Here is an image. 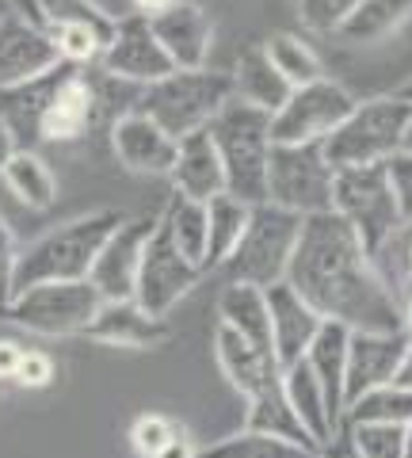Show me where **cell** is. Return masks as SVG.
<instances>
[{
  "label": "cell",
  "instance_id": "cell-1",
  "mask_svg": "<svg viewBox=\"0 0 412 458\" xmlns=\"http://www.w3.org/2000/svg\"><path fill=\"white\" fill-rule=\"evenodd\" d=\"M287 283L324 321L351 333H397L405 328V306L374 267L371 252L336 210L309 214L298 237Z\"/></svg>",
  "mask_w": 412,
  "mask_h": 458
},
{
  "label": "cell",
  "instance_id": "cell-2",
  "mask_svg": "<svg viewBox=\"0 0 412 458\" xmlns=\"http://www.w3.org/2000/svg\"><path fill=\"white\" fill-rule=\"evenodd\" d=\"M126 218L119 210H92L80 218L54 225L20 252V271H16V294L38 283H73L88 279L104 241L115 233Z\"/></svg>",
  "mask_w": 412,
  "mask_h": 458
},
{
  "label": "cell",
  "instance_id": "cell-3",
  "mask_svg": "<svg viewBox=\"0 0 412 458\" xmlns=\"http://www.w3.org/2000/svg\"><path fill=\"white\" fill-rule=\"evenodd\" d=\"M210 134L218 141L225 165V191L245 203H267V165H272V114L248 107L233 96L225 111L210 123Z\"/></svg>",
  "mask_w": 412,
  "mask_h": 458
},
{
  "label": "cell",
  "instance_id": "cell-4",
  "mask_svg": "<svg viewBox=\"0 0 412 458\" xmlns=\"http://www.w3.org/2000/svg\"><path fill=\"white\" fill-rule=\"evenodd\" d=\"M233 92V73L218 69H176L149 89H141L134 99V111H146L153 123H161L176 141L195 131H206L225 111Z\"/></svg>",
  "mask_w": 412,
  "mask_h": 458
},
{
  "label": "cell",
  "instance_id": "cell-5",
  "mask_svg": "<svg viewBox=\"0 0 412 458\" xmlns=\"http://www.w3.org/2000/svg\"><path fill=\"white\" fill-rule=\"evenodd\" d=\"M412 123V107L405 99L390 96H374L355 104L336 131L324 138V157L329 165L340 168H363V165H386L390 157L405 149V134Z\"/></svg>",
  "mask_w": 412,
  "mask_h": 458
},
{
  "label": "cell",
  "instance_id": "cell-6",
  "mask_svg": "<svg viewBox=\"0 0 412 458\" xmlns=\"http://www.w3.org/2000/svg\"><path fill=\"white\" fill-rule=\"evenodd\" d=\"M302 225H306L302 214L275 203H256L245 237H240L230 260L222 264V271L230 276V283H252L264 286V291L282 283L294 260L298 237H302Z\"/></svg>",
  "mask_w": 412,
  "mask_h": 458
},
{
  "label": "cell",
  "instance_id": "cell-7",
  "mask_svg": "<svg viewBox=\"0 0 412 458\" xmlns=\"http://www.w3.org/2000/svg\"><path fill=\"white\" fill-rule=\"evenodd\" d=\"M332 210L344 218L371 260L405 229L401 203H397L393 180L386 165H363V168H340L336 172V195Z\"/></svg>",
  "mask_w": 412,
  "mask_h": 458
},
{
  "label": "cell",
  "instance_id": "cell-8",
  "mask_svg": "<svg viewBox=\"0 0 412 458\" xmlns=\"http://www.w3.org/2000/svg\"><path fill=\"white\" fill-rule=\"evenodd\" d=\"M99 310H104V294L88 279H73L27 286L0 306V318L35 336H84Z\"/></svg>",
  "mask_w": 412,
  "mask_h": 458
},
{
  "label": "cell",
  "instance_id": "cell-9",
  "mask_svg": "<svg viewBox=\"0 0 412 458\" xmlns=\"http://www.w3.org/2000/svg\"><path fill=\"white\" fill-rule=\"evenodd\" d=\"M332 195H336V168L324 157V141H298V146L272 149L267 203L309 218V214L332 210Z\"/></svg>",
  "mask_w": 412,
  "mask_h": 458
},
{
  "label": "cell",
  "instance_id": "cell-10",
  "mask_svg": "<svg viewBox=\"0 0 412 458\" xmlns=\"http://www.w3.org/2000/svg\"><path fill=\"white\" fill-rule=\"evenodd\" d=\"M203 276H206V271L180 252L172 233H168V225L157 218V229H153V237L146 245V256H141L134 302L141 310H149L153 318H168V313H172L183 298L195 291Z\"/></svg>",
  "mask_w": 412,
  "mask_h": 458
},
{
  "label": "cell",
  "instance_id": "cell-11",
  "mask_svg": "<svg viewBox=\"0 0 412 458\" xmlns=\"http://www.w3.org/2000/svg\"><path fill=\"white\" fill-rule=\"evenodd\" d=\"M355 99L336 81H317L306 89H294L290 99L272 114V138L275 146H298V141H324L340 123L355 111Z\"/></svg>",
  "mask_w": 412,
  "mask_h": 458
},
{
  "label": "cell",
  "instance_id": "cell-12",
  "mask_svg": "<svg viewBox=\"0 0 412 458\" xmlns=\"http://www.w3.org/2000/svg\"><path fill=\"white\" fill-rule=\"evenodd\" d=\"M99 65H104V73L111 81H122V84H130V89H149V84L176 73L172 57L164 54L149 16H141V12H130V16L119 20L115 38L107 42Z\"/></svg>",
  "mask_w": 412,
  "mask_h": 458
},
{
  "label": "cell",
  "instance_id": "cell-13",
  "mask_svg": "<svg viewBox=\"0 0 412 458\" xmlns=\"http://www.w3.org/2000/svg\"><path fill=\"white\" fill-rule=\"evenodd\" d=\"M157 229V218H126L115 233L104 241L96 264L88 271V283L104 294V302H130L138 291V271H141V256Z\"/></svg>",
  "mask_w": 412,
  "mask_h": 458
},
{
  "label": "cell",
  "instance_id": "cell-14",
  "mask_svg": "<svg viewBox=\"0 0 412 458\" xmlns=\"http://www.w3.org/2000/svg\"><path fill=\"white\" fill-rule=\"evenodd\" d=\"M58 65H62V54L54 47L46 27L27 20L16 8H8L0 16V92L35 77H46Z\"/></svg>",
  "mask_w": 412,
  "mask_h": 458
},
{
  "label": "cell",
  "instance_id": "cell-15",
  "mask_svg": "<svg viewBox=\"0 0 412 458\" xmlns=\"http://www.w3.org/2000/svg\"><path fill=\"white\" fill-rule=\"evenodd\" d=\"M111 146L126 172L138 176H172L180 141L164 131L161 123H153L146 111H122L115 126H111Z\"/></svg>",
  "mask_w": 412,
  "mask_h": 458
},
{
  "label": "cell",
  "instance_id": "cell-16",
  "mask_svg": "<svg viewBox=\"0 0 412 458\" xmlns=\"http://www.w3.org/2000/svg\"><path fill=\"white\" fill-rule=\"evenodd\" d=\"M408 344H412L408 328H397V333H351V344H348V405L355 397L371 394L378 386H390L397 378V367H401Z\"/></svg>",
  "mask_w": 412,
  "mask_h": 458
},
{
  "label": "cell",
  "instance_id": "cell-17",
  "mask_svg": "<svg viewBox=\"0 0 412 458\" xmlns=\"http://www.w3.org/2000/svg\"><path fill=\"white\" fill-rule=\"evenodd\" d=\"M267 310H272V340H275V360L279 367L287 370L294 363L306 360L309 344L317 340L324 318L306 302L302 294L294 291V286L282 279L275 286H267Z\"/></svg>",
  "mask_w": 412,
  "mask_h": 458
},
{
  "label": "cell",
  "instance_id": "cell-18",
  "mask_svg": "<svg viewBox=\"0 0 412 458\" xmlns=\"http://www.w3.org/2000/svg\"><path fill=\"white\" fill-rule=\"evenodd\" d=\"M96 114H99V89L92 84L84 65H69V73L50 96L46 114H42V141H80L92 131Z\"/></svg>",
  "mask_w": 412,
  "mask_h": 458
},
{
  "label": "cell",
  "instance_id": "cell-19",
  "mask_svg": "<svg viewBox=\"0 0 412 458\" xmlns=\"http://www.w3.org/2000/svg\"><path fill=\"white\" fill-rule=\"evenodd\" d=\"M92 344H107V348H126V352H153L172 340V328L164 318H153L141 310L134 298L130 302H104V310L84 328Z\"/></svg>",
  "mask_w": 412,
  "mask_h": 458
},
{
  "label": "cell",
  "instance_id": "cell-20",
  "mask_svg": "<svg viewBox=\"0 0 412 458\" xmlns=\"http://www.w3.org/2000/svg\"><path fill=\"white\" fill-rule=\"evenodd\" d=\"M164 54L172 57L176 69H206L210 57V20L206 12L191 0H172L164 12L149 16Z\"/></svg>",
  "mask_w": 412,
  "mask_h": 458
},
{
  "label": "cell",
  "instance_id": "cell-21",
  "mask_svg": "<svg viewBox=\"0 0 412 458\" xmlns=\"http://www.w3.org/2000/svg\"><path fill=\"white\" fill-rule=\"evenodd\" d=\"M172 191L183 199H195V203H210L214 195L225 191V165L210 126L180 138V153L172 165Z\"/></svg>",
  "mask_w": 412,
  "mask_h": 458
},
{
  "label": "cell",
  "instance_id": "cell-22",
  "mask_svg": "<svg viewBox=\"0 0 412 458\" xmlns=\"http://www.w3.org/2000/svg\"><path fill=\"white\" fill-rule=\"evenodd\" d=\"M65 73H69V62L50 69L46 77H35L27 84H16V89L0 92V123H4L8 134L16 138V149H35L42 141V114H46L50 96L62 84Z\"/></svg>",
  "mask_w": 412,
  "mask_h": 458
},
{
  "label": "cell",
  "instance_id": "cell-23",
  "mask_svg": "<svg viewBox=\"0 0 412 458\" xmlns=\"http://www.w3.org/2000/svg\"><path fill=\"white\" fill-rule=\"evenodd\" d=\"M214 355H218L225 382H233V390L245 401L282 378V367L272 352H260L256 344H248L245 336L225 325H218V333H214Z\"/></svg>",
  "mask_w": 412,
  "mask_h": 458
},
{
  "label": "cell",
  "instance_id": "cell-24",
  "mask_svg": "<svg viewBox=\"0 0 412 458\" xmlns=\"http://www.w3.org/2000/svg\"><path fill=\"white\" fill-rule=\"evenodd\" d=\"M348 344H351L348 325L324 321L317 340L309 344V352H306V363L314 370V378L321 382L336 428H344V412H348Z\"/></svg>",
  "mask_w": 412,
  "mask_h": 458
},
{
  "label": "cell",
  "instance_id": "cell-25",
  "mask_svg": "<svg viewBox=\"0 0 412 458\" xmlns=\"http://www.w3.org/2000/svg\"><path fill=\"white\" fill-rule=\"evenodd\" d=\"M218 325L233 328L248 344H256L260 352L275 355V340H272V310H267V294L264 286L252 283H230L218 298Z\"/></svg>",
  "mask_w": 412,
  "mask_h": 458
},
{
  "label": "cell",
  "instance_id": "cell-26",
  "mask_svg": "<svg viewBox=\"0 0 412 458\" xmlns=\"http://www.w3.org/2000/svg\"><path fill=\"white\" fill-rule=\"evenodd\" d=\"M233 92H237L240 104L275 114L290 99L294 89L287 84V77L272 65V57H267L264 47H248L233 65Z\"/></svg>",
  "mask_w": 412,
  "mask_h": 458
},
{
  "label": "cell",
  "instance_id": "cell-27",
  "mask_svg": "<svg viewBox=\"0 0 412 458\" xmlns=\"http://www.w3.org/2000/svg\"><path fill=\"white\" fill-rule=\"evenodd\" d=\"M245 428H256V432H267V436H279L287 443H298V447L321 454L317 439L309 436V428L302 424V417L294 412L287 390H282V378L272 382L267 390H260L256 397H248V420Z\"/></svg>",
  "mask_w": 412,
  "mask_h": 458
},
{
  "label": "cell",
  "instance_id": "cell-28",
  "mask_svg": "<svg viewBox=\"0 0 412 458\" xmlns=\"http://www.w3.org/2000/svg\"><path fill=\"white\" fill-rule=\"evenodd\" d=\"M282 390H287L294 412L302 417V424L309 428V436L317 439V447H324L332 436H336V420L329 412V401H324V390L321 382L314 378V370H309V363H294L282 370Z\"/></svg>",
  "mask_w": 412,
  "mask_h": 458
},
{
  "label": "cell",
  "instance_id": "cell-29",
  "mask_svg": "<svg viewBox=\"0 0 412 458\" xmlns=\"http://www.w3.org/2000/svg\"><path fill=\"white\" fill-rule=\"evenodd\" d=\"M412 20V0H359V8L340 27V38L351 47H378Z\"/></svg>",
  "mask_w": 412,
  "mask_h": 458
},
{
  "label": "cell",
  "instance_id": "cell-30",
  "mask_svg": "<svg viewBox=\"0 0 412 458\" xmlns=\"http://www.w3.org/2000/svg\"><path fill=\"white\" fill-rule=\"evenodd\" d=\"M248 218H252V203H245V199H237L230 191H222L206 203V229H210L206 271L222 267L233 256V249L240 245V237L248 229Z\"/></svg>",
  "mask_w": 412,
  "mask_h": 458
},
{
  "label": "cell",
  "instance_id": "cell-31",
  "mask_svg": "<svg viewBox=\"0 0 412 458\" xmlns=\"http://www.w3.org/2000/svg\"><path fill=\"white\" fill-rule=\"evenodd\" d=\"M4 188L20 199L27 210H46L58 199V180H54L50 165L42 161L35 149H16L4 165Z\"/></svg>",
  "mask_w": 412,
  "mask_h": 458
},
{
  "label": "cell",
  "instance_id": "cell-32",
  "mask_svg": "<svg viewBox=\"0 0 412 458\" xmlns=\"http://www.w3.org/2000/svg\"><path fill=\"white\" fill-rule=\"evenodd\" d=\"M161 222L168 225V233H172L180 252L206 271V249H210L206 203H195V199H183V195L172 191V199H168V207L161 214Z\"/></svg>",
  "mask_w": 412,
  "mask_h": 458
},
{
  "label": "cell",
  "instance_id": "cell-33",
  "mask_svg": "<svg viewBox=\"0 0 412 458\" xmlns=\"http://www.w3.org/2000/svg\"><path fill=\"white\" fill-rule=\"evenodd\" d=\"M198 458H317L314 451L298 447V443H287L279 436L256 432V428H240V432L225 436L218 443L198 451Z\"/></svg>",
  "mask_w": 412,
  "mask_h": 458
},
{
  "label": "cell",
  "instance_id": "cell-34",
  "mask_svg": "<svg viewBox=\"0 0 412 458\" xmlns=\"http://www.w3.org/2000/svg\"><path fill=\"white\" fill-rule=\"evenodd\" d=\"M264 50L267 57H272V65L279 69L282 77H287L290 89H306V84H317L324 81V69H321V57L317 50L309 47L306 38H298V35H272L264 42Z\"/></svg>",
  "mask_w": 412,
  "mask_h": 458
},
{
  "label": "cell",
  "instance_id": "cell-35",
  "mask_svg": "<svg viewBox=\"0 0 412 458\" xmlns=\"http://www.w3.org/2000/svg\"><path fill=\"white\" fill-rule=\"evenodd\" d=\"M408 420H412V390L397 382L355 397L344 412V424H401L405 428Z\"/></svg>",
  "mask_w": 412,
  "mask_h": 458
},
{
  "label": "cell",
  "instance_id": "cell-36",
  "mask_svg": "<svg viewBox=\"0 0 412 458\" xmlns=\"http://www.w3.org/2000/svg\"><path fill=\"white\" fill-rule=\"evenodd\" d=\"M38 12H42V27L84 23V27H96L107 42L115 38V27H119V20L99 0H38Z\"/></svg>",
  "mask_w": 412,
  "mask_h": 458
},
{
  "label": "cell",
  "instance_id": "cell-37",
  "mask_svg": "<svg viewBox=\"0 0 412 458\" xmlns=\"http://www.w3.org/2000/svg\"><path fill=\"white\" fill-rule=\"evenodd\" d=\"M54 47H58L62 62L69 65H88L96 57H104L107 50V38L96 31V27H84V23H65V27H46Z\"/></svg>",
  "mask_w": 412,
  "mask_h": 458
},
{
  "label": "cell",
  "instance_id": "cell-38",
  "mask_svg": "<svg viewBox=\"0 0 412 458\" xmlns=\"http://www.w3.org/2000/svg\"><path fill=\"white\" fill-rule=\"evenodd\" d=\"M363 458H408L401 424H348Z\"/></svg>",
  "mask_w": 412,
  "mask_h": 458
},
{
  "label": "cell",
  "instance_id": "cell-39",
  "mask_svg": "<svg viewBox=\"0 0 412 458\" xmlns=\"http://www.w3.org/2000/svg\"><path fill=\"white\" fill-rule=\"evenodd\" d=\"M180 432H183V424L164 417V412H141V417L130 424V447L138 451V458H153Z\"/></svg>",
  "mask_w": 412,
  "mask_h": 458
},
{
  "label": "cell",
  "instance_id": "cell-40",
  "mask_svg": "<svg viewBox=\"0 0 412 458\" xmlns=\"http://www.w3.org/2000/svg\"><path fill=\"white\" fill-rule=\"evenodd\" d=\"M298 16H302L306 27L324 35H340V27L348 23V16L359 8V0H294Z\"/></svg>",
  "mask_w": 412,
  "mask_h": 458
},
{
  "label": "cell",
  "instance_id": "cell-41",
  "mask_svg": "<svg viewBox=\"0 0 412 458\" xmlns=\"http://www.w3.org/2000/svg\"><path fill=\"white\" fill-rule=\"evenodd\" d=\"M20 245L12 237V225L0 218V306L16 294V271H20Z\"/></svg>",
  "mask_w": 412,
  "mask_h": 458
},
{
  "label": "cell",
  "instance_id": "cell-42",
  "mask_svg": "<svg viewBox=\"0 0 412 458\" xmlns=\"http://www.w3.org/2000/svg\"><path fill=\"white\" fill-rule=\"evenodd\" d=\"M54 360L46 352H23V363L16 370V386H23V390H46V386H54Z\"/></svg>",
  "mask_w": 412,
  "mask_h": 458
},
{
  "label": "cell",
  "instance_id": "cell-43",
  "mask_svg": "<svg viewBox=\"0 0 412 458\" xmlns=\"http://www.w3.org/2000/svg\"><path fill=\"white\" fill-rule=\"evenodd\" d=\"M386 168H390L397 203H401V218H405V225H412V149H401L397 157H390Z\"/></svg>",
  "mask_w": 412,
  "mask_h": 458
},
{
  "label": "cell",
  "instance_id": "cell-44",
  "mask_svg": "<svg viewBox=\"0 0 412 458\" xmlns=\"http://www.w3.org/2000/svg\"><path fill=\"white\" fill-rule=\"evenodd\" d=\"M321 458H363L359 447H355V439H351V428H336V436L321 447Z\"/></svg>",
  "mask_w": 412,
  "mask_h": 458
},
{
  "label": "cell",
  "instance_id": "cell-45",
  "mask_svg": "<svg viewBox=\"0 0 412 458\" xmlns=\"http://www.w3.org/2000/svg\"><path fill=\"white\" fill-rule=\"evenodd\" d=\"M153 458H198V447H195V439H191V432L188 428H183L180 436H172L164 443V447L153 454Z\"/></svg>",
  "mask_w": 412,
  "mask_h": 458
},
{
  "label": "cell",
  "instance_id": "cell-46",
  "mask_svg": "<svg viewBox=\"0 0 412 458\" xmlns=\"http://www.w3.org/2000/svg\"><path fill=\"white\" fill-rule=\"evenodd\" d=\"M23 352H27V348H20L16 340H0V378H12V382H16V370H20V363H23Z\"/></svg>",
  "mask_w": 412,
  "mask_h": 458
},
{
  "label": "cell",
  "instance_id": "cell-47",
  "mask_svg": "<svg viewBox=\"0 0 412 458\" xmlns=\"http://www.w3.org/2000/svg\"><path fill=\"white\" fill-rule=\"evenodd\" d=\"M16 153V138L8 134V126L0 123V176H4V165H8V157Z\"/></svg>",
  "mask_w": 412,
  "mask_h": 458
},
{
  "label": "cell",
  "instance_id": "cell-48",
  "mask_svg": "<svg viewBox=\"0 0 412 458\" xmlns=\"http://www.w3.org/2000/svg\"><path fill=\"white\" fill-rule=\"evenodd\" d=\"M397 386H405V390H412V344H408V352H405V360H401V367H397V378H393Z\"/></svg>",
  "mask_w": 412,
  "mask_h": 458
},
{
  "label": "cell",
  "instance_id": "cell-49",
  "mask_svg": "<svg viewBox=\"0 0 412 458\" xmlns=\"http://www.w3.org/2000/svg\"><path fill=\"white\" fill-rule=\"evenodd\" d=\"M8 4L16 8V12H23L27 20H35V23L42 27V12H38V0H8Z\"/></svg>",
  "mask_w": 412,
  "mask_h": 458
},
{
  "label": "cell",
  "instance_id": "cell-50",
  "mask_svg": "<svg viewBox=\"0 0 412 458\" xmlns=\"http://www.w3.org/2000/svg\"><path fill=\"white\" fill-rule=\"evenodd\" d=\"M172 0H134V12H141V16H157V12H164Z\"/></svg>",
  "mask_w": 412,
  "mask_h": 458
},
{
  "label": "cell",
  "instance_id": "cell-51",
  "mask_svg": "<svg viewBox=\"0 0 412 458\" xmlns=\"http://www.w3.org/2000/svg\"><path fill=\"white\" fill-rule=\"evenodd\" d=\"M99 4H104L115 20H122V16H130V12H134V0H99Z\"/></svg>",
  "mask_w": 412,
  "mask_h": 458
},
{
  "label": "cell",
  "instance_id": "cell-52",
  "mask_svg": "<svg viewBox=\"0 0 412 458\" xmlns=\"http://www.w3.org/2000/svg\"><path fill=\"white\" fill-rule=\"evenodd\" d=\"M393 96H397V99H405V104L412 107V81H405L401 89H393Z\"/></svg>",
  "mask_w": 412,
  "mask_h": 458
},
{
  "label": "cell",
  "instance_id": "cell-53",
  "mask_svg": "<svg viewBox=\"0 0 412 458\" xmlns=\"http://www.w3.org/2000/svg\"><path fill=\"white\" fill-rule=\"evenodd\" d=\"M405 328H408V333H412V291L405 294Z\"/></svg>",
  "mask_w": 412,
  "mask_h": 458
},
{
  "label": "cell",
  "instance_id": "cell-54",
  "mask_svg": "<svg viewBox=\"0 0 412 458\" xmlns=\"http://www.w3.org/2000/svg\"><path fill=\"white\" fill-rule=\"evenodd\" d=\"M405 447H408V458H412V420L405 424Z\"/></svg>",
  "mask_w": 412,
  "mask_h": 458
},
{
  "label": "cell",
  "instance_id": "cell-55",
  "mask_svg": "<svg viewBox=\"0 0 412 458\" xmlns=\"http://www.w3.org/2000/svg\"><path fill=\"white\" fill-rule=\"evenodd\" d=\"M405 149H412V123H408V134H405Z\"/></svg>",
  "mask_w": 412,
  "mask_h": 458
},
{
  "label": "cell",
  "instance_id": "cell-56",
  "mask_svg": "<svg viewBox=\"0 0 412 458\" xmlns=\"http://www.w3.org/2000/svg\"><path fill=\"white\" fill-rule=\"evenodd\" d=\"M317 458H321V454H317Z\"/></svg>",
  "mask_w": 412,
  "mask_h": 458
}]
</instances>
